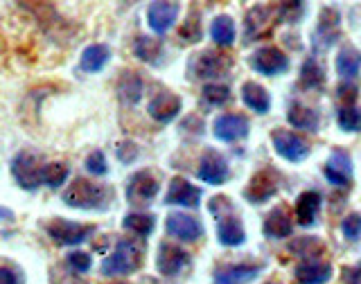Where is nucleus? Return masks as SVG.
Listing matches in <instances>:
<instances>
[{
    "label": "nucleus",
    "mask_w": 361,
    "mask_h": 284,
    "mask_svg": "<svg viewBox=\"0 0 361 284\" xmlns=\"http://www.w3.org/2000/svg\"><path fill=\"white\" fill-rule=\"evenodd\" d=\"M113 199V192L106 185L93 183L88 178H75L63 190L61 201L75 210H106Z\"/></svg>",
    "instance_id": "nucleus-1"
},
{
    "label": "nucleus",
    "mask_w": 361,
    "mask_h": 284,
    "mask_svg": "<svg viewBox=\"0 0 361 284\" xmlns=\"http://www.w3.org/2000/svg\"><path fill=\"white\" fill-rule=\"evenodd\" d=\"M142 257H145V246L142 242L135 240H120L116 244V251H113L104 262H102L99 271L104 278H122V276H131L142 266Z\"/></svg>",
    "instance_id": "nucleus-2"
},
{
    "label": "nucleus",
    "mask_w": 361,
    "mask_h": 284,
    "mask_svg": "<svg viewBox=\"0 0 361 284\" xmlns=\"http://www.w3.org/2000/svg\"><path fill=\"white\" fill-rule=\"evenodd\" d=\"M43 161L39 154L34 152H18L11 158V178L16 185L25 192H37L43 185Z\"/></svg>",
    "instance_id": "nucleus-3"
},
{
    "label": "nucleus",
    "mask_w": 361,
    "mask_h": 284,
    "mask_svg": "<svg viewBox=\"0 0 361 284\" xmlns=\"http://www.w3.org/2000/svg\"><path fill=\"white\" fill-rule=\"evenodd\" d=\"M43 230L50 237V242L56 246H79L95 235V226H86L68 219H50L43 223Z\"/></svg>",
    "instance_id": "nucleus-4"
},
{
    "label": "nucleus",
    "mask_w": 361,
    "mask_h": 284,
    "mask_svg": "<svg viewBox=\"0 0 361 284\" xmlns=\"http://www.w3.org/2000/svg\"><path fill=\"white\" fill-rule=\"evenodd\" d=\"M231 70V59L217 52H201L195 54L188 63V79L190 82H203V79H221Z\"/></svg>",
    "instance_id": "nucleus-5"
},
{
    "label": "nucleus",
    "mask_w": 361,
    "mask_h": 284,
    "mask_svg": "<svg viewBox=\"0 0 361 284\" xmlns=\"http://www.w3.org/2000/svg\"><path fill=\"white\" fill-rule=\"evenodd\" d=\"M161 192V183L158 178L149 172V169H140L133 172L131 178L127 180V201L135 208H145L158 197Z\"/></svg>",
    "instance_id": "nucleus-6"
},
{
    "label": "nucleus",
    "mask_w": 361,
    "mask_h": 284,
    "mask_svg": "<svg viewBox=\"0 0 361 284\" xmlns=\"http://www.w3.org/2000/svg\"><path fill=\"white\" fill-rule=\"evenodd\" d=\"M341 14L334 7H325L319 16V25H316L312 34V45L316 52L330 50L332 45L341 39Z\"/></svg>",
    "instance_id": "nucleus-7"
},
{
    "label": "nucleus",
    "mask_w": 361,
    "mask_h": 284,
    "mask_svg": "<svg viewBox=\"0 0 361 284\" xmlns=\"http://www.w3.org/2000/svg\"><path fill=\"white\" fill-rule=\"evenodd\" d=\"M271 142H274V149L278 152V156L293 163V165L307 161V156H310V144L293 131L276 129L274 133H271Z\"/></svg>",
    "instance_id": "nucleus-8"
},
{
    "label": "nucleus",
    "mask_w": 361,
    "mask_h": 284,
    "mask_svg": "<svg viewBox=\"0 0 361 284\" xmlns=\"http://www.w3.org/2000/svg\"><path fill=\"white\" fill-rule=\"evenodd\" d=\"M251 68L264 77L285 75L289 70V56L276 45H264L251 54Z\"/></svg>",
    "instance_id": "nucleus-9"
},
{
    "label": "nucleus",
    "mask_w": 361,
    "mask_h": 284,
    "mask_svg": "<svg viewBox=\"0 0 361 284\" xmlns=\"http://www.w3.org/2000/svg\"><path fill=\"white\" fill-rule=\"evenodd\" d=\"M165 233L183 244H195L203 237V226L197 217L185 212H172L165 219Z\"/></svg>",
    "instance_id": "nucleus-10"
},
{
    "label": "nucleus",
    "mask_w": 361,
    "mask_h": 284,
    "mask_svg": "<svg viewBox=\"0 0 361 284\" xmlns=\"http://www.w3.org/2000/svg\"><path fill=\"white\" fill-rule=\"evenodd\" d=\"M188 266H190V255L180 246H176L172 242H163L161 246H158L156 268H158V273H161V276L178 278Z\"/></svg>",
    "instance_id": "nucleus-11"
},
{
    "label": "nucleus",
    "mask_w": 361,
    "mask_h": 284,
    "mask_svg": "<svg viewBox=\"0 0 361 284\" xmlns=\"http://www.w3.org/2000/svg\"><path fill=\"white\" fill-rule=\"evenodd\" d=\"M178 14L180 7L176 0H154L149 9H147V25H149L154 34L163 37V34H167L176 25Z\"/></svg>",
    "instance_id": "nucleus-12"
},
{
    "label": "nucleus",
    "mask_w": 361,
    "mask_h": 284,
    "mask_svg": "<svg viewBox=\"0 0 361 284\" xmlns=\"http://www.w3.org/2000/svg\"><path fill=\"white\" fill-rule=\"evenodd\" d=\"M197 176L208 185H224L231 178V167L228 161L214 149H206L199 161Z\"/></svg>",
    "instance_id": "nucleus-13"
},
{
    "label": "nucleus",
    "mask_w": 361,
    "mask_h": 284,
    "mask_svg": "<svg viewBox=\"0 0 361 284\" xmlns=\"http://www.w3.org/2000/svg\"><path fill=\"white\" fill-rule=\"evenodd\" d=\"M212 133L221 142H237L251 133V122L244 116H237V113H226V116H219L212 122Z\"/></svg>",
    "instance_id": "nucleus-14"
},
{
    "label": "nucleus",
    "mask_w": 361,
    "mask_h": 284,
    "mask_svg": "<svg viewBox=\"0 0 361 284\" xmlns=\"http://www.w3.org/2000/svg\"><path fill=\"white\" fill-rule=\"evenodd\" d=\"M203 192L201 187H195L185 178H172L169 180L167 195H165V206H178V208H199L201 206Z\"/></svg>",
    "instance_id": "nucleus-15"
},
{
    "label": "nucleus",
    "mask_w": 361,
    "mask_h": 284,
    "mask_svg": "<svg viewBox=\"0 0 361 284\" xmlns=\"http://www.w3.org/2000/svg\"><path fill=\"white\" fill-rule=\"evenodd\" d=\"M180 109H183V104H180V97L169 93V90H161V93H156L149 104H147V113H149V118L161 122V124H169L174 122L178 116H180Z\"/></svg>",
    "instance_id": "nucleus-16"
},
{
    "label": "nucleus",
    "mask_w": 361,
    "mask_h": 284,
    "mask_svg": "<svg viewBox=\"0 0 361 284\" xmlns=\"http://www.w3.org/2000/svg\"><path fill=\"white\" fill-rule=\"evenodd\" d=\"M276 192H278V174L274 169H262V172H257L251 183L246 185L244 199L248 203H253V206H257V203H267L269 199H274Z\"/></svg>",
    "instance_id": "nucleus-17"
},
{
    "label": "nucleus",
    "mask_w": 361,
    "mask_h": 284,
    "mask_svg": "<svg viewBox=\"0 0 361 284\" xmlns=\"http://www.w3.org/2000/svg\"><path fill=\"white\" fill-rule=\"evenodd\" d=\"M325 178L334 187H348L353 183V158L343 149H334L325 163Z\"/></svg>",
    "instance_id": "nucleus-18"
},
{
    "label": "nucleus",
    "mask_w": 361,
    "mask_h": 284,
    "mask_svg": "<svg viewBox=\"0 0 361 284\" xmlns=\"http://www.w3.org/2000/svg\"><path fill=\"white\" fill-rule=\"evenodd\" d=\"M321 192L316 190H307L296 199V206H293V219H296L298 226L302 228H310V226L316 223L319 219V212H321Z\"/></svg>",
    "instance_id": "nucleus-19"
},
{
    "label": "nucleus",
    "mask_w": 361,
    "mask_h": 284,
    "mask_svg": "<svg viewBox=\"0 0 361 284\" xmlns=\"http://www.w3.org/2000/svg\"><path fill=\"white\" fill-rule=\"evenodd\" d=\"M217 240L221 246H231V248L246 244L244 223L240 217H235V210L217 217Z\"/></svg>",
    "instance_id": "nucleus-20"
},
{
    "label": "nucleus",
    "mask_w": 361,
    "mask_h": 284,
    "mask_svg": "<svg viewBox=\"0 0 361 284\" xmlns=\"http://www.w3.org/2000/svg\"><path fill=\"white\" fill-rule=\"evenodd\" d=\"M293 278L302 284H321L332 278V266L323 262L321 257H307V259H300L296 264Z\"/></svg>",
    "instance_id": "nucleus-21"
},
{
    "label": "nucleus",
    "mask_w": 361,
    "mask_h": 284,
    "mask_svg": "<svg viewBox=\"0 0 361 284\" xmlns=\"http://www.w3.org/2000/svg\"><path fill=\"white\" fill-rule=\"evenodd\" d=\"M262 264H226L214 271V282L221 284H235V282H251L259 276Z\"/></svg>",
    "instance_id": "nucleus-22"
},
{
    "label": "nucleus",
    "mask_w": 361,
    "mask_h": 284,
    "mask_svg": "<svg viewBox=\"0 0 361 284\" xmlns=\"http://www.w3.org/2000/svg\"><path fill=\"white\" fill-rule=\"evenodd\" d=\"M262 230H264V237H269V240H287V237L293 233V219L287 214V210L274 208L267 214Z\"/></svg>",
    "instance_id": "nucleus-23"
},
{
    "label": "nucleus",
    "mask_w": 361,
    "mask_h": 284,
    "mask_svg": "<svg viewBox=\"0 0 361 284\" xmlns=\"http://www.w3.org/2000/svg\"><path fill=\"white\" fill-rule=\"evenodd\" d=\"M111 48L106 43H93L82 52V59H79V68L88 75L102 73L106 68V63L111 61Z\"/></svg>",
    "instance_id": "nucleus-24"
},
{
    "label": "nucleus",
    "mask_w": 361,
    "mask_h": 284,
    "mask_svg": "<svg viewBox=\"0 0 361 284\" xmlns=\"http://www.w3.org/2000/svg\"><path fill=\"white\" fill-rule=\"evenodd\" d=\"M287 122L291 124L296 131H307V133H316L321 129V118L319 113L314 109L305 106V104H291L289 106V113H287Z\"/></svg>",
    "instance_id": "nucleus-25"
},
{
    "label": "nucleus",
    "mask_w": 361,
    "mask_h": 284,
    "mask_svg": "<svg viewBox=\"0 0 361 284\" xmlns=\"http://www.w3.org/2000/svg\"><path fill=\"white\" fill-rule=\"evenodd\" d=\"M142 93H145V82L138 73H122L120 75V82H118V97L122 104L127 106H135L138 101L142 99Z\"/></svg>",
    "instance_id": "nucleus-26"
},
{
    "label": "nucleus",
    "mask_w": 361,
    "mask_h": 284,
    "mask_svg": "<svg viewBox=\"0 0 361 284\" xmlns=\"http://www.w3.org/2000/svg\"><path fill=\"white\" fill-rule=\"evenodd\" d=\"M242 101L257 116H267L271 111V97L264 86L257 82H244L242 84Z\"/></svg>",
    "instance_id": "nucleus-27"
},
{
    "label": "nucleus",
    "mask_w": 361,
    "mask_h": 284,
    "mask_svg": "<svg viewBox=\"0 0 361 284\" xmlns=\"http://www.w3.org/2000/svg\"><path fill=\"white\" fill-rule=\"evenodd\" d=\"M361 73V50L355 45H343L336 54V75L341 79H357Z\"/></svg>",
    "instance_id": "nucleus-28"
},
{
    "label": "nucleus",
    "mask_w": 361,
    "mask_h": 284,
    "mask_svg": "<svg viewBox=\"0 0 361 284\" xmlns=\"http://www.w3.org/2000/svg\"><path fill=\"white\" fill-rule=\"evenodd\" d=\"M133 54L135 59L142 61V63H149V66H158L165 54V48L163 43L158 39H152V37H138L133 43Z\"/></svg>",
    "instance_id": "nucleus-29"
},
{
    "label": "nucleus",
    "mask_w": 361,
    "mask_h": 284,
    "mask_svg": "<svg viewBox=\"0 0 361 284\" xmlns=\"http://www.w3.org/2000/svg\"><path fill=\"white\" fill-rule=\"evenodd\" d=\"M210 37L212 41L219 45V48H231L237 39V27H235V20L228 14H221L212 20L210 25Z\"/></svg>",
    "instance_id": "nucleus-30"
},
{
    "label": "nucleus",
    "mask_w": 361,
    "mask_h": 284,
    "mask_svg": "<svg viewBox=\"0 0 361 284\" xmlns=\"http://www.w3.org/2000/svg\"><path fill=\"white\" fill-rule=\"evenodd\" d=\"M122 228L129 230L135 237H140V240H145V237H149L154 233L156 217L149 212H129L127 217L122 219Z\"/></svg>",
    "instance_id": "nucleus-31"
},
{
    "label": "nucleus",
    "mask_w": 361,
    "mask_h": 284,
    "mask_svg": "<svg viewBox=\"0 0 361 284\" xmlns=\"http://www.w3.org/2000/svg\"><path fill=\"white\" fill-rule=\"evenodd\" d=\"M271 16H274V14H271V9H267L264 5L253 7V9L246 14V18H244V39H246V41L257 39L259 34L264 32L267 23L271 20Z\"/></svg>",
    "instance_id": "nucleus-32"
},
{
    "label": "nucleus",
    "mask_w": 361,
    "mask_h": 284,
    "mask_svg": "<svg viewBox=\"0 0 361 284\" xmlns=\"http://www.w3.org/2000/svg\"><path fill=\"white\" fill-rule=\"evenodd\" d=\"M300 86L307 90H319L325 86V68L319 59H314V56H310V59L302 63Z\"/></svg>",
    "instance_id": "nucleus-33"
},
{
    "label": "nucleus",
    "mask_w": 361,
    "mask_h": 284,
    "mask_svg": "<svg viewBox=\"0 0 361 284\" xmlns=\"http://www.w3.org/2000/svg\"><path fill=\"white\" fill-rule=\"evenodd\" d=\"M201 97L208 101L210 106H226L228 101L233 99V93L228 84H221V82H210L203 86L201 90Z\"/></svg>",
    "instance_id": "nucleus-34"
},
{
    "label": "nucleus",
    "mask_w": 361,
    "mask_h": 284,
    "mask_svg": "<svg viewBox=\"0 0 361 284\" xmlns=\"http://www.w3.org/2000/svg\"><path fill=\"white\" fill-rule=\"evenodd\" d=\"M338 129L345 133H361V109L357 104H348L343 109H338Z\"/></svg>",
    "instance_id": "nucleus-35"
},
{
    "label": "nucleus",
    "mask_w": 361,
    "mask_h": 284,
    "mask_svg": "<svg viewBox=\"0 0 361 284\" xmlns=\"http://www.w3.org/2000/svg\"><path fill=\"white\" fill-rule=\"evenodd\" d=\"M68 176H71V169L66 163H45L43 165V185H48L50 190H59Z\"/></svg>",
    "instance_id": "nucleus-36"
},
{
    "label": "nucleus",
    "mask_w": 361,
    "mask_h": 284,
    "mask_svg": "<svg viewBox=\"0 0 361 284\" xmlns=\"http://www.w3.org/2000/svg\"><path fill=\"white\" fill-rule=\"evenodd\" d=\"M289 251L293 255H298L300 259H307V257H321L323 253V244L321 240H310V237H302V240H293V244L289 246Z\"/></svg>",
    "instance_id": "nucleus-37"
},
{
    "label": "nucleus",
    "mask_w": 361,
    "mask_h": 284,
    "mask_svg": "<svg viewBox=\"0 0 361 284\" xmlns=\"http://www.w3.org/2000/svg\"><path fill=\"white\" fill-rule=\"evenodd\" d=\"M302 11H305V0H280L278 18L285 23H296V20H300Z\"/></svg>",
    "instance_id": "nucleus-38"
},
{
    "label": "nucleus",
    "mask_w": 361,
    "mask_h": 284,
    "mask_svg": "<svg viewBox=\"0 0 361 284\" xmlns=\"http://www.w3.org/2000/svg\"><path fill=\"white\" fill-rule=\"evenodd\" d=\"M84 167H86V172H88L90 176H106V174H109L106 156H104V152H99V149L90 152V154L86 156Z\"/></svg>",
    "instance_id": "nucleus-39"
},
{
    "label": "nucleus",
    "mask_w": 361,
    "mask_h": 284,
    "mask_svg": "<svg viewBox=\"0 0 361 284\" xmlns=\"http://www.w3.org/2000/svg\"><path fill=\"white\" fill-rule=\"evenodd\" d=\"M341 230H343V237L348 242H353V244L359 242L361 240V214L350 212L341 223Z\"/></svg>",
    "instance_id": "nucleus-40"
},
{
    "label": "nucleus",
    "mask_w": 361,
    "mask_h": 284,
    "mask_svg": "<svg viewBox=\"0 0 361 284\" xmlns=\"http://www.w3.org/2000/svg\"><path fill=\"white\" fill-rule=\"evenodd\" d=\"M23 280H25L23 271L16 264H11L7 257H0V284H18Z\"/></svg>",
    "instance_id": "nucleus-41"
},
{
    "label": "nucleus",
    "mask_w": 361,
    "mask_h": 284,
    "mask_svg": "<svg viewBox=\"0 0 361 284\" xmlns=\"http://www.w3.org/2000/svg\"><path fill=\"white\" fill-rule=\"evenodd\" d=\"M66 264L71 266L75 273L84 276V273H88V271H90V266H93V259H90V255L84 253V251H73L71 255L66 257Z\"/></svg>",
    "instance_id": "nucleus-42"
},
{
    "label": "nucleus",
    "mask_w": 361,
    "mask_h": 284,
    "mask_svg": "<svg viewBox=\"0 0 361 284\" xmlns=\"http://www.w3.org/2000/svg\"><path fill=\"white\" fill-rule=\"evenodd\" d=\"M201 18H199V14L197 11H192V14L188 16V20H185V25L180 27V39H185L188 43H199V39H201Z\"/></svg>",
    "instance_id": "nucleus-43"
},
{
    "label": "nucleus",
    "mask_w": 361,
    "mask_h": 284,
    "mask_svg": "<svg viewBox=\"0 0 361 284\" xmlns=\"http://www.w3.org/2000/svg\"><path fill=\"white\" fill-rule=\"evenodd\" d=\"M118 161L122 163V165H131V163H135L138 161V156H140V152H138V144L135 142H131V140H124V142H120L118 144Z\"/></svg>",
    "instance_id": "nucleus-44"
},
{
    "label": "nucleus",
    "mask_w": 361,
    "mask_h": 284,
    "mask_svg": "<svg viewBox=\"0 0 361 284\" xmlns=\"http://www.w3.org/2000/svg\"><path fill=\"white\" fill-rule=\"evenodd\" d=\"M18 3L23 5V9H30L34 11V14H43L45 9H50V0H18Z\"/></svg>",
    "instance_id": "nucleus-45"
},
{
    "label": "nucleus",
    "mask_w": 361,
    "mask_h": 284,
    "mask_svg": "<svg viewBox=\"0 0 361 284\" xmlns=\"http://www.w3.org/2000/svg\"><path fill=\"white\" fill-rule=\"evenodd\" d=\"M343 280L345 282H361V262L355 266H345L343 268Z\"/></svg>",
    "instance_id": "nucleus-46"
},
{
    "label": "nucleus",
    "mask_w": 361,
    "mask_h": 284,
    "mask_svg": "<svg viewBox=\"0 0 361 284\" xmlns=\"http://www.w3.org/2000/svg\"><path fill=\"white\" fill-rule=\"evenodd\" d=\"M0 217H3V219H14V214H11L9 210H5V208H0Z\"/></svg>",
    "instance_id": "nucleus-47"
}]
</instances>
